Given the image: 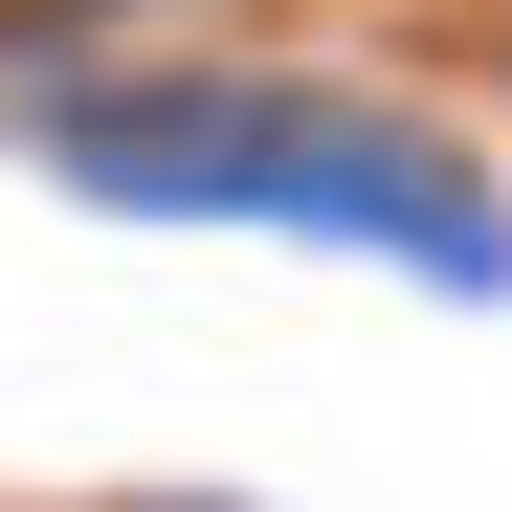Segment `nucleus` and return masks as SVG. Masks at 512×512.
I'll return each mask as SVG.
<instances>
[{
    "instance_id": "f257e3e1",
    "label": "nucleus",
    "mask_w": 512,
    "mask_h": 512,
    "mask_svg": "<svg viewBox=\"0 0 512 512\" xmlns=\"http://www.w3.org/2000/svg\"><path fill=\"white\" fill-rule=\"evenodd\" d=\"M45 179H90L134 223H290V245H379V268L512 290V201L446 134H401L357 90H223V67H134V90H45Z\"/></svg>"
}]
</instances>
